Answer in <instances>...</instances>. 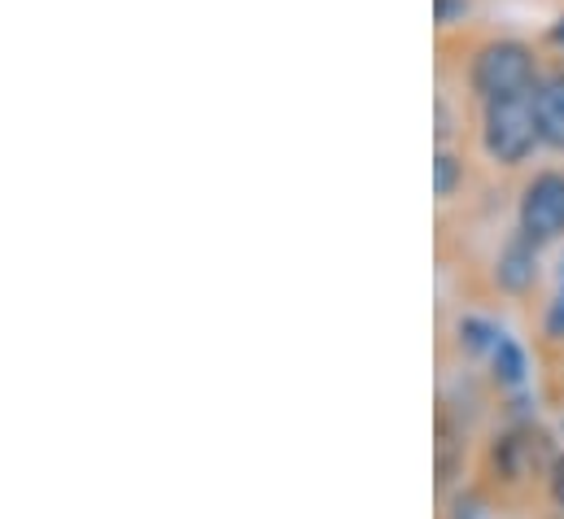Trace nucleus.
I'll use <instances>...</instances> for the list:
<instances>
[{"label":"nucleus","mask_w":564,"mask_h":519,"mask_svg":"<svg viewBox=\"0 0 564 519\" xmlns=\"http://www.w3.org/2000/svg\"><path fill=\"white\" fill-rule=\"evenodd\" d=\"M521 232L530 241H556L564 232V175H539L521 197Z\"/></svg>","instance_id":"nucleus-3"},{"label":"nucleus","mask_w":564,"mask_h":519,"mask_svg":"<svg viewBox=\"0 0 564 519\" xmlns=\"http://www.w3.org/2000/svg\"><path fill=\"white\" fill-rule=\"evenodd\" d=\"M534 106H539V131H543V144L564 148V70L543 79L534 88Z\"/></svg>","instance_id":"nucleus-4"},{"label":"nucleus","mask_w":564,"mask_h":519,"mask_svg":"<svg viewBox=\"0 0 564 519\" xmlns=\"http://www.w3.org/2000/svg\"><path fill=\"white\" fill-rule=\"evenodd\" d=\"M547 336L564 341V284L561 292H556V301H552V310H547Z\"/></svg>","instance_id":"nucleus-9"},{"label":"nucleus","mask_w":564,"mask_h":519,"mask_svg":"<svg viewBox=\"0 0 564 519\" xmlns=\"http://www.w3.org/2000/svg\"><path fill=\"white\" fill-rule=\"evenodd\" d=\"M459 336L468 341V350H495V341H499L503 332H495V328L481 323V319H464V323H459Z\"/></svg>","instance_id":"nucleus-8"},{"label":"nucleus","mask_w":564,"mask_h":519,"mask_svg":"<svg viewBox=\"0 0 564 519\" xmlns=\"http://www.w3.org/2000/svg\"><path fill=\"white\" fill-rule=\"evenodd\" d=\"M459 184H464V162L451 157V153H437L433 157V192L437 197H451Z\"/></svg>","instance_id":"nucleus-7"},{"label":"nucleus","mask_w":564,"mask_h":519,"mask_svg":"<svg viewBox=\"0 0 564 519\" xmlns=\"http://www.w3.org/2000/svg\"><path fill=\"white\" fill-rule=\"evenodd\" d=\"M552 498L564 507V459L556 463V476H552Z\"/></svg>","instance_id":"nucleus-11"},{"label":"nucleus","mask_w":564,"mask_h":519,"mask_svg":"<svg viewBox=\"0 0 564 519\" xmlns=\"http://www.w3.org/2000/svg\"><path fill=\"white\" fill-rule=\"evenodd\" d=\"M543 140L539 131V106H534V88L530 92H508V97H490L486 101V153L503 166H517L534 153V144Z\"/></svg>","instance_id":"nucleus-1"},{"label":"nucleus","mask_w":564,"mask_h":519,"mask_svg":"<svg viewBox=\"0 0 564 519\" xmlns=\"http://www.w3.org/2000/svg\"><path fill=\"white\" fill-rule=\"evenodd\" d=\"M473 92L477 97H508L534 88V53L517 40H495L473 57Z\"/></svg>","instance_id":"nucleus-2"},{"label":"nucleus","mask_w":564,"mask_h":519,"mask_svg":"<svg viewBox=\"0 0 564 519\" xmlns=\"http://www.w3.org/2000/svg\"><path fill=\"white\" fill-rule=\"evenodd\" d=\"M490 354H495V367H499V380H503V385H512V389H521V385H525V354L517 350V341H508V336H499Z\"/></svg>","instance_id":"nucleus-6"},{"label":"nucleus","mask_w":564,"mask_h":519,"mask_svg":"<svg viewBox=\"0 0 564 519\" xmlns=\"http://www.w3.org/2000/svg\"><path fill=\"white\" fill-rule=\"evenodd\" d=\"M552 40H556V44H564V18L556 22V26H552Z\"/></svg>","instance_id":"nucleus-12"},{"label":"nucleus","mask_w":564,"mask_h":519,"mask_svg":"<svg viewBox=\"0 0 564 519\" xmlns=\"http://www.w3.org/2000/svg\"><path fill=\"white\" fill-rule=\"evenodd\" d=\"M464 9H468L464 0H437V22H442V26H451V18H455V13H464Z\"/></svg>","instance_id":"nucleus-10"},{"label":"nucleus","mask_w":564,"mask_h":519,"mask_svg":"<svg viewBox=\"0 0 564 519\" xmlns=\"http://www.w3.org/2000/svg\"><path fill=\"white\" fill-rule=\"evenodd\" d=\"M534 245H539V241H530V236L521 232V241H512V245L503 250V258H499V284H503L508 292H525V288L534 284V275H539Z\"/></svg>","instance_id":"nucleus-5"},{"label":"nucleus","mask_w":564,"mask_h":519,"mask_svg":"<svg viewBox=\"0 0 564 519\" xmlns=\"http://www.w3.org/2000/svg\"><path fill=\"white\" fill-rule=\"evenodd\" d=\"M561 284H564V266H561Z\"/></svg>","instance_id":"nucleus-13"}]
</instances>
